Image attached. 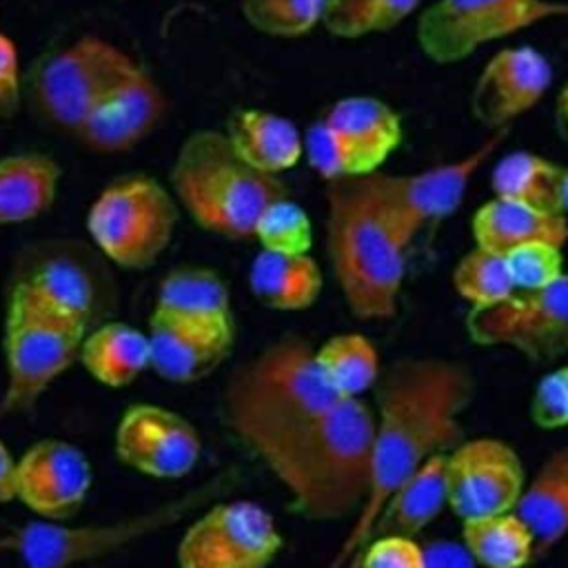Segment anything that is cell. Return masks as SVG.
<instances>
[{
	"label": "cell",
	"instance_id": "obj_23",
	"mask_svg": "<svg viewBox=\"0 0 568 568\" xmlns=\"http://www.w3.org/2000/svg\"><path fill=\"white\" fill-rule=\"evenodd\" d=\"M226 138L237 155L266 175L293 169L304 155V135L277 113L260 109L235 111L226 122Z\"/></svg>",
	"mask_w": 568,
	"mask_h": 568
},
{
	"label": "cell",
	"instance_id": "obj_11",
	"mask_svg": "<svg viewBox=\"0 0 568 568\" xmlns=\"http://www.w3.org/2000/svg\"><path fill=\"white\" fill-rule=\"evenodd\" d=\"M550 18H568L559 0H437L417 18V44L437 64H455L479 47Z\"/></svg>",
	"mask_w": 568,
	"mask_h": 568
},
{
	"label": "cell",
	"instance_id": "obj_44",
	"mask_svg": "<svg viewBox=\"0 0 568 568\" xmlns=\"http://www.w3.org/2000/svg\"><path fill=\"white\" fill-rule=\"evenodd\" d=\"M555 124H557L561 140L568 144V82L561 87V91L555 100Z\"/></svg>",
	"mask_w": 568,
	"mask_h": 568
},
{
	"label": "cell",
	"instance_id": "obj_37",
	"mask_svg": "<svg viewBox=\"0 0 568 568\" xmlns=\"http://www.w3.org/2000/svg\"><path fill=\"white\" fill-rule=\"evenodd\" d=\"M262 251L304 255L313 246V226L306 211L288 197L268 204L253 231Z\"/></svg>",
	"mask_w": 568,
	"mask_h": 568
},
{
	"label": "cell",
	"instance_id": "obj_41",
	"mask_svg": "<svg viewBox=\"0 0 568 568\" xmlns=\"http://www.w3.org/2000/svg\"><path fill=\"white\" fill-rule=\"evenodd\" d=\"M24 78L13 40L0 31V122L11 120L24 102Z\"/></svg>",
	"mask_w": 568,
	"mask_h": 568
},
{
	"label": "cell",
	"instance_id": "obj_36",
	"mask_svg": "<svg viewBox=\"0 0 568 568\" xmlns=\"http://www.w3.org/2000/svg\"><path fill=\"white\" fill-rule=\"evenodd\" d=\"M326 0H242L244 20L273 38H300L322 24Z\"/></svg>",
	"mask_w": 568,
	"mask_h": 568
},
{
	"label": "cell",
	"instance_id": "obj_38",
	"mask_svg": "<svg viewBox=\"0 0 568 568\" xmlns=\"http://www.w3.org/2000/svg\"><path fill=\"white\" fill-rule=\"evenodd\" d=\"M517 291H537L557 282L564 271L561 246L550 242H532L506 255Z\"/></svg>",
	"mask_w": 568,
	"mask_h": 568
},
{
	"label": "cell",
	"instance_id": "obj_22",
	"mask_svg": "<svg viewBox=\"0 0 568 568\" xmlns=\"http://www.w3.org/2000/svg\"><path fill=\"white\" fill-rule=\"evenodd\" d=\"M470 231L475 246L504 257L532 242H550L561 248L568 242L566 215L537 211L501 197H490L475 211Z\"/></svg>",
	"mask_w": 568,
	"mask_h": 568
},
{
	"label": "cell",
	"instance_id": "obj_15",
	"mask_svg": "<svg viewBox=\"0 0 568 568\" xmlns=\"http://www.w3.org/2000/svg\"><path fill=\"white\" fill-rule=\"evenodd\" d=\"M448 508L462 519H479L517 508L526 488L519 455L501 439L481 437L446 453Z\"/></svg>",
	"mask_w": 568,
	"mask_h": 568
},
{
	"label": "cell",
	"instance_id": "obj_8",
	"mask_svg": "<svg viewBox=\"0 0 568 568\" xmlns=\"http://www.w3.org/2000/svg\"><path fill=\"white\" fill-rule=\"evenodd\" d=\"M89 328L9 288L4 313L7 382L0 417L33 410L47 388L80 359Z\"/></svg>",
	"mask_w": 568,
	"mask_h": 568
},
{
	"label": "cell",
	"instance_id": "obj_12",
	"mask_svg": "<svg viewBox=\"0 0 568 568\" xmlns=\"http://www.w3.org/2000/svg\"><path fill=\"white\" fill-rule=\"evenodd\" d=\"M508 129L493 131L488 140L475 146L464 158L435 164L415 173H371L364 184L382 209L386 220L395 226L399 237L410 246L424 226L453 215L466 197L475 173L486 164L493 151L499 149Z\"/></svg>",
	"mask_w": 568,
	"mask_h": 568
},
{
	"label": "cell",
	"instance_id": "obj_35",
	"mask_svg": "<svg viewBox=\"0 0 568 568\" xmlns=\"http://www.w3.org/2000/svg\"><path fill=\"white\" fill-rule=\"evenodd\" d=\"M453 288L470 308L495 306L517 293L506 257L479 246L470 248L455 264Z\"/></svg>",
	"mask_w": 568,
	"mask_h": 568
},
{
	"label": "cell",
	"instance_id": "obj_20",
	"mask_svg": "<svg viewBox=\"0 0 568 568\" xmlns=\"http://www.w3.org/2000/svg\"><path fill=\"white\" fill-rule=\"evenodd\" d=\"M151 368L166 382L193 384L211 375L231 353L235 333L182 324L158 313L149 317Z\"/></svg>",
	"mask_w": 568,
	"mask_h": 568
},
{
	"label": "cell",
	"instance_id": "obj_26",
	"mask_svg": "<svg viewBox=\"0 0 568 568\" xmlns=\"http://www.w3.org/2000/svg\"><path fill=\"white\" fill-rule=\"evenodd\" d=\"M515 513L530 528L537 555L548 552L568 535V446L552 453L535 473Z\"/></svg>",
	"mask_w": 568,
	"mask_h": 568
},
{
	"label": "cell",
	"instance_id": "obj_10",
	"mask_svg": "<svg viewBox=\"0 0 568 568\" xmlns=\"http://www.w3.org/2000/svg\"><path fill=\"white\" fill-rule=\"evenodd\" d=\"M178 206L169 191L146 175L113 180L91 204L87 231L115 266L142 271L171 244Z\"/></svg>",
	"mask_w": 568,
	"mask_h": 568
},
{
	"label": "cell",
	"instance_id": "obj_43",
	"mask_svg": "<svg viewBox=\"0 0 568 568\" xmlns=\"http://www.w3.org/2000/svg\"><path fill=\"white\" fill-rule=\"evenodd\" d=\"M18 499V462L0 439V504Z\"/></svg>",
	"mask_w": 568,
	"mask_h": 568
},
{
	"label": "cell",
	"instance_id": "obj_32",
	"mask_svg": "<svg viewBox=\"0 0 568 568\" xmlns=\"http://www.w3.org/2000/svg\"><path fill=\"white\" fill-rule=\"evenodd\" d=\"M320 371L342 397H362L379 375V355L373 342L359 333H339L315 348Z\"/></svg>",
	"mask_w": 568,
	"mask_h": 568
},
{
	"label": "cell",
	"instance_id": "obj_19",
	"mask_svg": "<svg viewBox=\"0 0 568 568\" xmlns=\"http://www.w3.org/2000/svg\"><path fill=\"white\" fill-rule=\"evenodd\" d=\"M166 115V95L138 64L93 111L75 135L91 153L115 155L131 151L151 135Z\"/></svg>",
	"mask_w": 568,
	"mask_h": 568
},
{
	"label": "cell",
	"instance_id": "obj_46",
	"mask_svg": "<svg viewBox=\"0 0 568 568\" xmlns=\"http://www.w3.org/2000/svg\"><path fill=\"white\" fill-rule=\"evenodd\" d=\"M561 206H564V213H568V169L564 173V186H561Z\"/></svg>",
	"mask_w": 568,
	"mask_h": 568
},
{
	"label": "cell",
	"instance_id": "obj_9",
	"mask_svg": "<svg viewBox=\"0 0 568 568\" xmlns=\"http://www.w3.org/2000/svg\"><path fill=\"white\" fill-rule=\"evenodd\" d=\"M229 479L231 475L222 473L209 484L189 490L169 504L111 524L71 528L55 521H29L13 530V552L18 555L22 568H73L78 564L93 561L133 544L140 537L173 526L184 515L200 508L209 497H215L220 490H224Z\"/></svg>",
	"mask_w": 568,
	"mask_h": 568
},
{
	"label": "cell",
	"instance_id": "obj_27",
	"mask_svg": "<svg viewBox=\"0 0 568 568\" xmlns=\"http://www.w3.org/2000/svg\"><path fill=\"white\" fill-rule=\"evenodd\" d=\"M248 286L257 302L275 311H302L322 293V271L304 255L260 251L248 268Z\"/></svg>",
	"mask_w": 568,
	"mask_h": 568
},
{
	"label": "cell",
	"instance_id": "obj_33",
	"mask_svg": "<svg viewBox=\"0 0 568 568\" xmlns=\"http://www.w3.org/2000/svg\"><path fill=\"white\" fill-rule=\"evenodd\" d=\"M304 155L311 169L326 182L364 178L377 173L384 164L373 153L357 146L353 140L335 131L322 118L304 133Z\"/></svg>",
	"mask_w": 568,
	"mask_h": 568
},
{
	"label": "cell",
	"instance_id": "obj_30",
	"mask_svg": "<svg viewBox=\"0 0 568 568\" xmlns=\"http://www.w3.org/2000/svg\"><path fill=\"white\" fill-rule=\"evenodd\" d=\"M322 120L382 162H386L402 142L399 115L384 100L373 95H346L333 102Z\"/></svg>",
	"mask_w": 568,
	"mask_h": 568
},
{
	"label": "cell",
	"instance_id": "obj_16",
	"mask_svg": "<svg viewBox=\"0 0 568 568\" xmlns=\"http://www.w3.org/2000/svg\"><path fill=\"white\" fill-rule=\"evenodd\" d=\"M115 455L142 475L180 479L200 462L202 442L182 415L155 404H133L118 422Z\"/></svg>",
	"mask_w": 568,
	"mask_h": 568
},
{
	"label": "cell",
	"instance_id": "obj_6",
	"mask_svg": "<svg viewBox=\"0 0 568 568\" xmlns=\"http://www.w3.org/2000/svg\"><path fill=\"white\" fill-rule=\"evenodd\" d=\"M138 67L120 47L98 36L38 58L24 75V102L49 131L75 140L102 100Z\"/></svg>",
	"mask_w": 568,
	"mask_h": 568
},
{
	"label": "cell",
	"instance_id": "obj_18",
	"mask_svg": "<svg viewBox=\"0 0 568 568\" xmlns=\"http://www.w3.org/2000/svg\"><path fill=\"white\" fill-rule=\"evenodd\" d=\"M87 455L64 439H40L18 459V501L42 517L62 524L84 504L91 488Z\"/></svg>",
	"mask_w": 568,
	"mask_h": 568
},
{
	"label": "cell",
	"instance_id": "obj_1",
	"mask_svg": "<svg viewBox=\"0 0 568 568\" xmlns=\"http://www.w3.org/2000/svg\"><path fill=\"white\" fill-rule=\"evenodd\" d=\"M375 388L368 495L326 568H355L388 499L435 455L462 444L459 417L473 399L475 379L455 359L402 357L379 375Z\"/></svg>",
	"mask_w": 568,
	"mask_h": 568
},
{
	"label": "cell",
	"instance_id": "obj_29",
	"mask_svg": "<svg viewBox=\"0 0 568 568\" xmlns=\"http://www.w3.org/2000/svg\"><path fill=\"white\" fill-rule=\"evenodd\" d=\"M566 169L532 151H513L490 171L493 197L546 213H564L561 186Z\"/></svg>",
	"mask_w": 568,
	"mask_h": 568
},
{
	"label": "cell",
	"instance_id": "obj_3",
	"mask_svg": "<svg viewBox=\"0 0 568 568\" xmlns=\"http://www.w3.org/2000/svg\"><path fill=\"white\" fill-rule=\"evenodd\" d=\"M375 413L362 397H342L271 468L288 508L308 521L357 515L371 486Z\"/></svg>",
	"mask_w": 568,
	"mask_h": 568
},
{
	"label": "cell",
	"instance_id": "obj_34",
	"mask_svg": "<svg viewBox=\"0 0 568 568\" xmlns=\"http://www.w3.org/2000/svg\"><path fill=\"white\" fill-rule=\"evenodd\" d=\"M422 0H326L322 27L335 38L384 33L404 22Z\"/></svg>",
	"mask_w": 568,
	"mask_h": 568
},
{
	"label": "cell",
	"instance_id": "obj_21",
	"mask_svg": "<svg viewBox=\"0 0 568 568\" xmlns=\"http://www.w3.org/2000/svg\"><path fill=\"white\" fill-rule=\"evenodd\" d=\"M153 313L209 331L235 333L229 288L211 268L182 266L171 271L160 282Z\"/></svg>",
	"mask_w": 568,
	"mask_h": 568
},
{
	"label": "cell",
	"instance_id": "obj_39",
	"mask_svg": "<svg viewBox=\"0 0 568 568\" xmlns=\"http://www.w3.org/2000/svg\"><path fill=\"white\" fill-rule=\"evenodd\" d=\"M530 417L544 430L568 426V366L539 379L530 399Z\"/></svg>",
	"mask_w": 568,
	"mask_h": 568
},
{
	"label": "cell",
	"instance_id": "obj_42",
	"mask_svg": "<svg viewBox=\"0 0 568 568\" xmlns=\"http://www.w3.org/2000/svg\"><path fill=\"white\" fill-rule=\"evenodd\" d=\"M424 548L426 568H477L464 544L457 541H430Z\"/></svg>",
	"mask_w": 568,
	"mask_h": 568
},
{
	"label": "cell",
	"instance_id": "obj_17",
	"mask_svg": "<svg viewBox=\"0 0 568 568\" xmlns=\"http://www.w3.org/2000/svg\"><path fill=\"white\" fill-rule=\"evenodd\" d=\"M550 84L552 64L541 51L506 47L479 71L470 93V111L486 129L501 131L535 109Z\"/></svg>",
	"mask_w": 568,
	"mask_h": 568
},
{
	"label": "cell",
	"instance_id": "obj_5",
	"mask_svg": "<svg viewBox=\"0 0 568 568\" xmlns=\"http://www.w3.org/2000/svg\"><path fill=\"white\" fill-rule=\"evenodd\" d=\"M171 186L191 220L229 240L253 237L262 211L286 197L284 182L248 166L226 133H191L173 162Z\"/></svg>",
	"mask_w": 568,
	"mask_h": 568
},
{
	"label": "cell",
	"instance_id": "obj_28",
	"mask_svg": "<svg viewBox=\"0 0 568 568\" xmlns=\"http://www.w3.org/2000/svg\"><path fill=\"white\" fill-rule=\"evenodd\" d=\"M60 166L42 153H18L0 160V226L42 215L55 197Z\"/></svg>",
	"mask_w": 568,
	"mask_h": 568
},
{
	"label": "cell",
	"instance_id": "obj_2",
	"mask_svg": "<svg viewBox=\"0 0 568 568\" xmlns=\"http://www.w3.org/2000/svg\"><path fill=\"white\" fill-rule=\"evenodd\" d=\"M339 399L320 371L313 344L286 333L233 368L222 393V415L271 470Z\"/></svg>",
	"mask_w": 568,
	"mask_h": 568
},
{
	"label": "cell",
	"instance_id": "obj_14",
	"mask_svg": "<svg viewBox=\"0 0 568 568\" xmlns=\"http://www.w3.org/2000/svg\"><path fill=\"white\" fill-rule=\"evenodd\" d=\"M284 539L273 515L255 501L213 506L178 544L180 568H268Z\"/></svg>",
	"mask_w": 568,
	"mask_h": 568
},
{
	"label": "cell",
	"instance_id": "obj_24",
	"mask_svg": "<svg viewBox=\"0 0 568 568\" xmlns=\"http://www.w3.org/2000/svg\"><path fill=\"white\" fill-rule=\"evenodd\" d=\"M444 462L446 455H435L388 499L371 530L368 544L377 537L413 539L437 519V515L448 506Z\"/></svg>",
	"mask_w": 568,
	"mask_h": 568
},
{
	"label": "cell",
	"instance_id": "obj_45",
	"mask_svg": "<svg viewBox=\"0 0 568 568\" xmlns=\"http://www.w3.org/2000/svg\"><path fill=\"white\" fill-rule=\"evenodd\" d=\"M13 550H16V537H13V532L0 535V557L7 555V552H13Z\"/></svg>",
	"mask_w": 568,
	"mask_h": 568
},
{
	"label": "cell",
	"instance_id": "obj_31",
	"mask_svg": "<svg viewBox=\"0 0 568 568\" xmlns=\"http://www.w3.org/2000/svg\"><path fill=\"white\" fill-rule=\"evenodd\" d=\"M462 539L484 568H524L537 555L532 532L515 510L464 521Z\"/></svg>",
	"mask_w": 568,
	"mask_h": 568
},
{
	"label": "cell",
	"instance_id": "obj_4",
	"mask_svg": "<svg viewBox=\"0 0 568 568\" xmlns=\"http://www.w3.org/2000/svg\"><path fill=\"white\" fill-rule=\"evenodd\" d=\"M326 251L357 320H388L397 313L408 244L375 204L364 178L326 182Z\"/></svg>",
	"mask_w": 568,
	"mask_h": 568
},
{
	"label": "cell",
	"instance_id": "obj_13",
	"mask_svg": "<svg viewBox=\"0 0 568 568\" xmlns=\"http://www.w3.org/2000/svg\"><path fill=\"white\" fill-rule=\"evenodd\" d=\"M466 331L479 346H506L535 364L559 359L568 353V271L544 288L470 308Z\"/></svg>",
	"mask_w": 568,
	"mask_h": 568
},
{
	"label": "cell",
	"instance_id": "obj_25",
	"mask_svg": "<svg viewBox=\"0 0 568 568\" xmlns=\"http://www.w3.org/2000/svg\"><path fill=\"white\" fill-rule=\"evenodd\" d=\"M80 362L95 382L109 388L129 386L151 368L149 335L124 322H104L87 333Z\"/></svg>",
	"mask_w": 568,
	"mask_h": 568
},
{
	"label": "cell",
	"instance_id": "obj_40",
	"mask_svg": "<svg viewBox=\"0 0 568 568\" xmlns=\"http://www.w3.org/2000/svg\"><path fill=\"white\" fill-rule=\"evenodd\" d=\"M355 568H426L424 548L406 537H377L362 550Z\"/></svg>",
	"mask_w": 568,
	"mask_h": 568
},
{
	"label": "cell",
	"instance_id": "obj_7",
	"mask_svg": "<svg viewBox=\"0 0 568 568\" xmlns=\"http://www.w3.org/2000/svg\"><path fill=\"white\" fill-rule=\"evenodd\" d=\"M106 262L95 244L73 237L38 240L18 253L9 288L91 331L118 304V282Z\"/></svg>",
	"mask_w": 568,
	"mask_h": 568
}]
</instances>
